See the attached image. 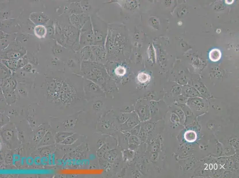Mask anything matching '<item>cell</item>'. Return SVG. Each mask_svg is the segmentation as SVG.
I'll return each instance as SVG.
<instances>
[{
    "label": "cell",
    "mask_w": 239,
    "mask_h": 178,
    "mask_svg": "<svg viewBox=\"0 0 239 178\" xmlns=\"http://www.w3.org/2000/svg\"><path fill=\"white\" fill-rule=\"evenodd\" d=\"M221 57V53L219 49H215L212 50L209 53L210 59L212 61H217Z\"/></svg>",
    "instance_id": "cell-1"
},
{
    "label": "cell",
    "mask_w": 239,
    "mask_h": 178,
    "mask_svg": "<svg viewBox=\"0 0 239 178\" xmlns=\"http://www.w3.org/2000/svg\"><path fill=\"white\" fill-rule=\"evenodd\" d=\"M149 76L143 73H140L138 76V81L144 83L146 82L149 79Z\"/></svg>",
    "instance_id": "cell-2"
}]
</instances>
